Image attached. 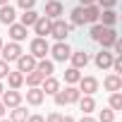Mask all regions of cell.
<instances>
[{
    "mask_svg": "<svg viewBox=\"0 0 122 122\" xmlns=\"http://www.w3.org/2000/svg\"><path fill=\"white\" fill-rule=\"evenodd\" d=\"M70 31H72V24H67L65 19H50V34L48 36H53L55 41H65L70 36Z\"/></svg>",
    "mask_w": 122,
    "mask_h": 122,
    "instance_id": "6da1fadb",
    "label": "cell"
},
{
    "mask_svg": "<svg viewBox=\"0 0 122 122\" xmlns=\"http://www.w3.org/2000/svg\"><path fill=\"white\" fill-rule=\"evenodd\" d=\"M48 53L53 55V62H65V60H70V55H72V48L67 46V41H57L55 46H50Z\"/></svg>",
    "mask_w": 122,
    "mask_h": 122,
    "instance_id": "7a4b0ae2",
    "label": "cell"
},
{
    "mask_svg": "<svg viewBox=\"0 0 122 122\" xmlns=\"http://www.w3.org/2000/svg\"><path fill=\"white\" fill-rule=\"evenodd\" d=\"M48 50H50V46H48V41H46L43 36H36V38H31V43H29V53H31L36 60L46 57V55H48Z\"/></svg>",
    "mask_w": 122,
    "mask_h": 122,
    "instance_id": "3957f363",
    "label": "cell"
},
{
    "mask_svg": "<svg viewBox=\"0 0 122 122\" xmlns=\"http://www.w3.org/2000/svg\"><path fill=\"white\" fill-rule=\"evenodd\" d=\"M22 53H24V50H22V46H19L17 41L3 43V48H0V55H3V60H5V62H15V60H17Z\"/></svg>",
    "mask_w": 122,
    "mask_h": 122,
    "instance_id": "277c9868",
    "label": "cell"
},
{
    "mask_svg": "<svg viewBox=\"0 0 122 122\" xmlns=\"http://www.w3.org/2000/svg\"><path fill=\"white\" fill-rule=\"evenodd\" d=\"M0 101H3V105H5L7 110H12L15 105L22 103V91H19V89H7V91H3Z\"/></svg>",
    "mask_w": 122,
    "mask_h": 122,
    "instance_id": "5b68a950",
    "label": "cell"
},
{
    "mask_svg": "<svg viewBox=\"0 0 122 122\" xmlns=\"http://www.w3.org/2000/svg\"><path fill=\"white\" fill-rule=\"evenodd\" d=\"M112 57H115V53H110L108 48H101V50L96 53V57H93V65H96L98 70H110Z\"/></svg>",
    "mask_w": 122,
    "mask_h": 122,
    "instance_id": "8992f818",
    "label": "cell"
},
{
    "mask_svg": "<svg viewBox=\"0 0 122 122\" xmlns=\"http://www.w3.org/2000/svg\"><path fill=\"white\" fill-rule=\"evenodd\" d=\"M17 70L22 72V74H26V72H31V70H36V57L31 55V53H22L17 60Z\"/></svg>",
    "mask_w": 122,
    "mask_h": 122,
    "instance_id": "52a82bcc",
    "label": "cell"
},
{
    "mask_svg": "<svg viewBox=\"0 0 122 122\" xmlns=\"http://www.w3.org/2000/svg\"><path fill=\"white\" fill-rule=\"evenodd\" d=\"M65 12V7H62V3L60 0H46V10H43V15L48 17V19H60V15Z\"/></svg>",
    "mask_w": 122,
    "mask_h": 122,
    "instance_id": "ba28073f",
    "label": "cell"
},
{
    "mask_svg": "<svg viewBox=\"0 0 122 122\" xmlns=\"http://www.w3.org/2000/svg\"><path fill=\"white\" fill-rule=\"evenodd\" d=\"M77 84H79V91H81L84 96H93V93L98 91V79H96V77H81Z\"/></svg>",
    "mask_w": 122,
    "mask_h": 122,
    "instance_id": "9c48e42d",
    "label": "cell"
},
{
    "mask_svg": "<svg viewBox=\"0 0 122 122\" xmlns=\"http://www.w3.org/2000/svg\"><path fill=\"white\" fill-rule=\"evenodd\" d=\"M34 34L36 36H43V38L50 34V19L46 15H38V19L34 22Z\"/></svg>",
    "mask_w": 122,
    "mask_h": 122,
    "instance_id": "30bf717a",
    "label": "cell"
},
{
    "mask_svg": "<svg viewBox=\"0 0 122 122\" xmlns=\"http://www.w3.org/2000/svg\"><path fill=\"white\" fill-rule=\"evenodd\" d=\"M103 89L105 91H110V93H115V91H122V77L120 74H108L105 79H103Z\"/></svg>",
    "mask_w": 122,
    "mask_h": 122,
    "instance_id": "8fae6325",
    "label": "cell"
},
{
    "mask_svg": "<svg viewBox=\"0 0 122 122\" xmlns=\"http://www.w3.org/2000/svg\"><path fill=\"white\" fill-rule=\"evenodd\" d=\"M43 101H46L43 89H41V86H29V91H26V103H29V105H41Z\"/></svg>",
    "mask_w": 122,
    "mask_h": 122,
    "instance_id": "7c38bea8",
    "label": "cell"
},
{
    "mask_svg": "<svg viewBox=\"0 0 122 122\" xmlns=\"http://www.w3.org/2000/svg\"><path fill=\"white\" fill-rule=\"evenodd\" d=\"M70 60H72V67H77V70H81V67H86L89 65V53L86 50H72V55H70Z\"/></svg>",
    "mask_w": 122,
    "mask_h": 122,
    "instance_id": "4fadbf2b",
    "label": "cell"
},
{
    "mask_svg": "<svg viewBox=\"0 0 122 122\" xmlns=\"http://www.w3.org/2000/svg\"><path fill=\"white\" fill-rule=\"evenodd\" d=\"M115 38H117V31H115V26H103V34H101L98 43H101L103 48H110V46L115 43Z\"/></svg>",
    "mask_w": 122,
    "mask_h": 122,
    "instance_id": "5bb4252c",
    "label": "cell"
},
{
    "mask_svg": "<svg viewBox=\"0 0 122 122\" xmlns=\"http://www.w3.org/2000/svg\"><path fill=\"white\" fill-rule=\"evenodd\" d=\"M15 17H17V10L7 3V5H0V24H12L15 22Z\"/></svg>",
    "mask_w": 122,
    "mask_h": 122,
    "instance_id": "9a60e30c",
    "label": "cell"
},
{
    "mask_svg": "<svg viewBox=\"0 0 122 122\" xmlns=\"http://www.w3.org/2000/svg\"><path fill=\"white\" fill-rule=\"evenodd\" d=\"M98 22H101L103 26H115V24H117V12H115V7H110V10H101Z\"/></svg>",
    "mask_w": 122,
    "mask_h": 122,
    "instance_id": "2e32d148",
    "label": "cell"
},
{
    "mask_svg": "<svg viewBox=\"0 0 122 122\" xmlns=\"http://www.w3.org/2000/svg\"><path fill=\"white\" fill-rule=\"evenodd\" d=\"M10 38H12V41H17V43L26 41V26H24V24L12 22V24H10Z\"/></svg>",
    "mask_w": 122,
    "mask_h": 122,
    "instance_id": "e0dca14e",
    "label": "cell"
},
{
    "mask_svg": "<svg viewBox=\"0 0 122 122\" xmlns=\"http://www.w3.org/2000/svg\"><path fill=\"white\" fill-rule=\"evenodd\" d=\"M81 10H84V19H86V24H96V22H98L101 7H98L96 3H93V5H84Z\"/></svg>",
    "mask_w": 122,
    "mask_h": 122,
    "instance_id": "ac0fdd59",
    "label": "cell"
},
{
    "mask_svg": "<svg viewBox=\"0 0 122 122\" xmlns=\"http://www.w3.org/2000/svg\"><path fill=\"white\" fill-rule=\"evenodd\" d=\"M41 89H43V93H46V96H53L55 91H60V81L50 74V77H46V79L41 81Z\"/></svg>",
    "mask_w": 122,
    "mask_h": 122,
    "instance_id": "d6986e66",
    "label": "cell"
},
{
    "mask_svg": "<svg viewBox=\"0 0 122 122\" xmlns=\"http://www.w3.org/2000/svg\"><path fill=\"white\" fill-rule=\"evenodd\" d=\"M7 86H10V89H22V86H24V74H22L19 70H15V72L10 70V72H7Z\"/></svg>",
    "mask_w": 122,
    "mask_h": 122,
    "instance_id": "ffe728a7",
    "label": "cell"
},
{
    "mask_svg": "<svg viewBox=\"0 0 122 122\" xmlns=\"http://www.w3.org/2000/svg\"><path fill=\"white\" fill-rule=\"evenodd\" d=\"M79 110L84 112V115H91L93 110H96V101H93V96H79Z\"/></svg>",
    "mask_w": 122,
    "mask_h": 122,
    "instance_id": "44dd1931",
    "label": "cell"
},
{
    "mask_svg": "<svg viewBox=\"0 0 122 122\" xmlns=\"http://www.w3.org/2000/svg\"><path fill=\"white\" fill-rule=\"evenodd\" d=\"M36 70H38L43 77H50V74L55 72V62H53V60H46V57H41V60H36Z\"/></svg>",
    "mask_w": 122,
    "mask_h": 122,
    "instance_id": "7402d4cb",
    "label": "cell"
},
{
    "mask_svg": "<svg viewBox=\"0 0 122 122\" xmlns=\"http://www.w3.org/2000/svg\"><path fill=\"white\" fill-rule=\"evenodd\" d=\"M26 117H29V110L19 103V105H15L12 108V112H10V120L12 122H26Z\"/></svg>",
    "mask_w": 122,
    "mask_h": 122,
    "instance_id": "603a6c76",
    "label": "cell"
},
{
    "mask_svg": "<svg viewBox=\"0 0 122 122\" xmlns=\"http://www.w3.org/2000/svg\"><path fill=\"white\" fill-rule=\"evenodd\" d=\"M36 19H38V12H36L34 7H31V10H24V15H19V24H24L26 29H29V26H34V22H36Z\"/></svg>",
    "mask_w": 122,
    "mask_h": 122,
    "instance_id": "cb8c5ba5",
    "label": "cell"
},
{
    "mask_svg": "<svg viewBox=\"0 0 122 122\" xmlns=\"http://www.w3.org/2000/svg\"><path fill=\"white\" fill-rule=\"evenodd\" d=\"M46 77L38 72V70H31V72H26L24 74V81H26V86H41V81H43Z\"/></svg>",
    "mask_w": 122,
    "mask_h": 122,
    "instance_id": "d4e9b609",
    "label": "cell"
},
{
    "mask_svg": "<svg viewBox=\"0 0 122 122\" xmlns=\"http://www.w3.org/2000/svg\"><path fill=\"white\" fill-rule=\"evenodd\" d=\"M70 19H72V26H84V24H86V19H84V10H81V5H79V7H74V10L70 12Z\"/></svg>",
    "mask_w": 122,
    "mask_h": 122,
    "instance_id": "484cf974",
    "label": "cell"
},
{
    "mask_svg": "<svg viewBox=\"0 0 122 122\" xmlns=\"http://www.w3.org/2000/svg\"><path fill=\"white\" fill-rule=\"evenodd\" d=\"M62 93H65V101H67V103H77L79 96H81V91H79L74 84H67V89H65Z\"/></svg>",
    "mask_w": 122,
    "mask_h": 122,
    "instance_id": "4316f807",
    "label": "cell"
},
{
    "mask_svg": "<svg viewBox=\"0 0 122 122\" xmlns=\"http://www.w3.org/2000/svg\"><path fill=\"white\" fill-rule=\"evenodd\" d=\"M79 79H81V72H79L77 67H67V70H65V81H67V84H77Z\"/></svg>",
    "mask_w": 122,
    "mask_h": 122,
    "instance_id": "83f0119b",
    "label": "cell"
},
{
    "mask_svg": "<svg viewBox=\"0 0 122 122\" xmlns=\"http://www.w3.org/2000/svg\"><path fill=\"white\" fill-rule=\"evenodd\" d=\"M98 122H115V110L112 108H103L98 112Z\"/></svg>",
    "mask_w": 122,
    "mask_h": 122,
    "instance_id": "f1b7e54d",
    "label": "cell"
},
{
    "mask_svg": "<svg viewBox=\"0 0 122 122\" xmlns=\"http://www.w3.org/2000/svg\"><path fill=\"white\" fill-rule=\"evenodd\" d=\"M110 108L117 112V110H122V93L120 91H115V93H110Z\"/></svg>",
    "mask_w": 122,
    "mask_h": 122,
    "instance_id": "f546056e",
    "label": "cell"
},
{
    "mask_svg": "<svg viewBox=\"0 0 122 122\" xmlns=\"http://www.w3.org/2000/svg\"><path fill=\"white\" fill-rule=\"evenodd\" d=\"M101 34H103V24H93V26H91V38H93L96 43H98Z\"/></svg>",
    "mask_w": 122,
    "mask_h": 122,
    "instance_id": "4dcf8cb0",
    "label": "cell"
},
{
    "mask_svg": "<svg viewBox=\"0 0 122 122\" xmlns=\"http://www.w3.org/2000/svg\"><path fill=\"white\" fill-rule=\"evenodd\" d=\"M96 5H98L101 10H110V7L117 5V0H96Z\"/></svg>",
    "mask_w": 122,
    "mask_h": 122,
    "instance_id": "1f68e13d",
    "label": "cell"
},
{
    "mask_svg": "<svg viewBox=\"0 0 122 122\" xmlns=\"http://www.w3.org/2000/svg\"><path fill=\"white\" fill-rule=\"evenodd\" d=\"M7 72H10V62H5V60L0 57V79H5Z\"/></svg>",
    "mask_w": 122,
    "mask_h": 122,
    "instance_id": "d6a6232c",
    "label": "cell"
},
{
    "mask_svg": "<svg viewBox=\"0 0 122 122\" xmlns=\"http://www.w3.org/2000/svg\"><path fill=\"white\" fill-rule=\"evenodd\" d=\"M17 5H19L22 10H31V7L36 5V0H17Z\"/></svg>",
    "mask_w": 122,
    "mask_h": 122,
    "instance_id": "836d02e7",
    "label": "cell"
},
{
    "mask_svg": "<svg viewBox=\"0 0 122 122\" xmlns=\"http://www.w3.org/2000/svg\"><path fill=\"white\" fill-rule=\"evenodd\" d=\"M60 120H62V115H60V112H50L48 117H43V122H60Z\"/></svg>",
    "mask_w": 122,
    "mask_h": 122,
    "instance_id": "e575fe53",
    "label": "cell"
},
{
    "mask_svg": "<svg viewBox=\"0 0 122 122\" xmlns=\"http://www.w3.org/2000/svg\"><path fill=\"white\" fill-rule=\"evenodd\" d=\"M110 48H115V55H120V53H122V41H120V38H115V43H112Z\"/></svg>",
    "mask_w": 122,
    "mask_h": 122,
    "instance_id": "d590c367",
    "label": "cell"
},
{
    "mask_svg": "<svg viewBox=\"0 0 122 122\" xmlns=\"http://www.w3.org/2000/svg\"><path fill=\"white\" fill-rule=\"evenodd\" d=\"M26 122H43V117H41V115H29Z\"/></svg>",
    "mask_w": 122,
    "mask_h": 122,
    "instance_id": "8d00e7d4",
    "label": "cell"
},
{
    "mask_svg": "<svg viewBox=\"0 0 122 122\" xmlns=\"http://www.w3.org/2000/svg\"><path fill=\"white\" fill-rule=\"evenodd\" d=\"M79 122H98V120H96V117H91V115H84Z\"/></svg>",
    "mask_w": 122,
    "mask_h": 122,
    "instance_id": "74e56055",
    "label": "cell"
},
{
    "mask_svg": "<svg viewBox=\"0 0 122 122\" xmlns=\"http://www.w3.org/2000/svg\"><path fill=\"white\" fill-rule=\"evenodd\" d=\"M60 122H77L72 115H62V120H60Z\"/></svg>",
    "mask_w": 122,
    "mask_h": 122,
    "instance_id": "f35d334b",
    "label": "cell"
},
{
    "mask_svg": "<svg viewBox=\"0 0 122 122\" xmlns=\"http://www.w3.org/2000/svg\"><path fill=\"white\" fill-rule=\"evenodd\" d=\"M5 110H7V108L3 105V101H0V117H5Z\"/></svg>",
    "mask_w": 122,
    "mask_h": 122,
    "instance_id": "ab89813d",
    "label": "cell"
},
{
    "mask_svg": "<svg viewBox=\"0 0 122 122\" xmlns=\"http://www.w3.org/2000/svg\"><path fill=\"white\" fill-rule=\"evenodd\" d=\"M79 3H81V7H84V5H93L96 0H79Z\"/></svg>",
    "mask_w": 122,
    "mask_h": 122,
    "instance_id": "60d3db41",
    "label": "cell"
},
{
    "mask_svg": "<svg viewBox=\"0 0 122 122\" xmlns=\"http://www.w3.org/2000/svg\"><path fill=\"white\" fill-rule=\"evenodd\" d=\"M3 91H5V86H3V81H0V96H3Z\"/></svg>",
    "mask_w": 122,
    "mask_h": 122,
    "instance_id": "b9f144b4",
    "label": "cell"
},
{
    "mask_svg": "<svg viewBox=\"0 0 122 122\" xmlns=\"http://www.w3.org/2000/svg\"><path fill=\"white\" fill-rule=\"evenodd\" d=\"M7 3H10V0H0V5H7Z\"/></svg>",
    "mask_w": 122,
    "mask_h": 122,
    "instance_id": "7bdbcfd3",
    "label": "cell"
},
{
    "mask_svg": "<svg viewBox=\"0 0 122 122\" xmlns=\"http://www.w3.org/2000/svg\"><path fill=\"white\" fill-rule=\"evenodd\" d=\"M3 43H5V41H3V36H0V48H3Z\"/></svg>",
    "mask_w": 122,
    "mask_h": 122,
    "instance_id": "ee69618b",
    "label": "cell"
},
{
    "mask_svg": "<svg viewBox=\"0 0 122 122\" xmlns=\"http://www.w3.org/2000/svg\"><path fill=\"white\" fill-rule=\"evenodd\" d=\"M0 122H12V120H3V117H0Z\"/></svg>",
    "mask_w": 122,
    "mask_h": 122,
    "instance_id": "f6af8a7d",
    "label": "cell"
}]
</instances>
